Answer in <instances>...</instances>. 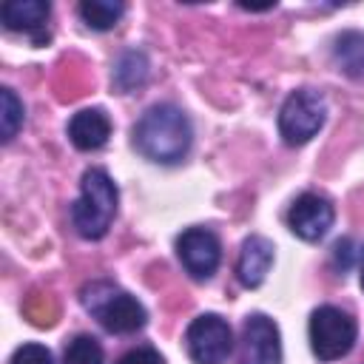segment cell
Instances as JSON below:
<instances>
[{"instance_id": "13", "label": "cell", "mask_w": 364, "mask_h": 364, "mask_svg": "<svg viewBox=\"0 0 364 364\" xmlns=\"http://www.w3.org/2000/svg\"><path fill=\"white\" fill-rule=\"evenodd\" d=\"M333 57L338 71L350 80H364V34L361 31H341L333 46Z\"/></svg>"}, {"instance_id": "4", "label": "cell", "mask_w": 364, "mask_h": 364, "mask_svg": "<svg viewBox=\"0 0 364 364\" xmlns=\"http://www.w3.org/2000/svg\"><path fill=\"white\" fill-rule=\"evenodd\" d=\"M324 117H327L324 97L313 88H299L284 100L279 111V134L284 136L287 145H304L321 131Z\"/></svg>"}, {"instance_id": "12", "label": "cell", "mask_w": 364, "mask_h": 364, "mask_svg": "<svg viewBox=\"0 0 364 364\" xmlns=\"http://www.w3.org/2000/svg\"><path fill=\"white\" fill-rule=\"evenodd\" d=\"M273 264V245L264 236H247L236 262V276L245 287H259Z\"/></svg>"}, {"instance_id": "9", "label": "cell", "mask_w": 364, "mask_h": 364, "mask_svg": "<svg viewBox=\"0 0 364 364\" xmlns=\"http://www.w3.org/2000/svg\"><path fill=\"white\" fill-rule=\"evenodd\" d=\"M239 364H282L279 330L267 316H262V313L247 316L245 333H242Z\"/></svg>"}, {"instance_id": "16", "label": "cell", "mask_w": 364, "mask_h": 364, "mask_svg": "<svg viewBox=\"0 0 364 364\" xmlns=\"http://www.w3.org/2000/svg\"><path fill=\"white\" fill-rule=\"evenodd\" d=\"M23 102L17 100V94L11 88L0 91V125H3V139H14L20 125H23Z\"/></svg>"}, {"instance_id": "3", "label": "cell", "mask_w": 364, "mask_h": 364, "mask_svg": "<svg viewBox=\"0 0 364 364\" xmlns=\"http://www.w3.org/2000/svg\"><path fill=\"white\" fill-rule=\"evenodd\" d=\"M82 307L108 330V333H136L145 327V307L111 282H91L80 290Z\"/></svg>"}, {"instance_id": "20", "label": "cell", "mask_w": 364, "mask_h": 364, "mask_svg": "<svg viewBox=\"0 0 364 364\" xmlns=\"http://www.w3.org/2000/svg\"><path fill=\"white\" fill-rule=\"evenodd\" d=\"M361 287H364V253H361Z\"/></svg>"}, {"instance_id": "17", "label": "cell", "mask_w": 364, "mask_h": 364, "mask_svg": "<svg viewBox=\"0 0 364 364\" xmlns=\"http://www.w3.org/2000/svg\"><path fill=\"white\" fill-rule=\"evenodd\" d=\"M63 364H102V347L94 336H77L68 341Z\"/></svg>"}, {"instance_id": "5", "label": "cell", "mask_w": 364, "mask_h": 364, "mask_svg": "<svg viewBox=\"0 0 364 364\" xmlns=\"http://www.w3.org/2000/svg\"><path fill=\"white\" fill-rule=\"evenodd\" d=\"M355 321L333 304H324L310 316V347L321 361L344 358L355 344Z\"/></svg>"}, {"instance_id": "11", "label": "cell", "mask_w": 364, "mask_h": 364, "mask_svg": "<svg viewBox=\"0 0 364 364\" xmlns=\"http://www.w3.org/2000/svg\"><path fill=\"white\" fill-rule=\"evenodd\" d=\"M68 136L80 151H97L111 136V119L102 108H82L68 122Z\"/></svg>"}, {"instance_id": "2", "label": "cell", "mask_w": 364, "mask_h": 364, "mask_svg": "<svg viewBox=\"0 0 364 364\" xmlns=\"http://www.w3.org/2000/svg\"><path fill=\"white\" fill-rule=\"evenodd\" d=\"M117 185L102 168H91L82 173L80 196L71 205V222L82 239H102L117 216Z\"/></svg>"}, {"instance_id": "15", "label": "cell", "mask_w": 364, "mask_h": 364, "mask_svg": "<svg viewBox=\"0 0 364 364\" xmlns=\"http://www.w3.org/2000/svg\"><path fill=\"white\" fill-rule=\"evenodd\" d=\"M148 77V60L142 51H125L114 68V82L119 91H131L136 85H142Z\"/></svg>"}, {"instance_id": "14", "label": "cell", "mask_w": 364, "mask_h": 364, "mask_svg": "<svg viewBox=\"0 0 364 364\" xmlns=\"http://www.w3.org/2000/svg\"><path fill=\"white\" fill-rule=\"evenodd\" d=\"M125 6L119 0H82L80 3V17L88 28L94 31H108L119 23Z\"/></svg>"}, {"instance_id": "10", "label": "cell", "mask_w": 364, "mask_h": 364, "mask_svg": "<svg viewBox=\"0 0 364 364\" xmlns=\"http://www.w3.org/2000/svg\"><path fill=\"white\" fill-rule=\"evenodd\" d=\"M51 14V6L46 0H9L3 3L0 9V17H3V26L9 31H23L28 34L37 46L48 40V31H46V20Z\"/></svg>"}, {"instance_id": "18", "label": "cell", "mask_w": 364, "mask_h": 364, "mask_svg": "<svg viewBox=\"0 0 364 364\" xmlns=\"http://www.w3.org/2000/svg\"><path fill=\"white\" fill-rule=\"evenodd\" d=\"M9 364H54V361H51V353L43 344H23V347L14 350Z\"/></svg>"}, {"instance_id": "8", "label": "cell", "mask_w": 364, "mask_h": 364, "mask_svg": "<svg viewBox=\"0 0 364 364\" xmlns=\"http://www.w3.org/2000/svg\"><path fill=\"white\" fill-rule=\"evenodd\" d=\"M176 253H179V262L185 264V270L193 279H210L219 267V259H222L219 239L205 228L185 230L176 239Z\"/></svg>"}, {"instance_id": "1", "label": "cell", "mask_w": 364, "mask_h": 364, "mask_svg": "<svg viewBox=\"0 0 364 364\" xmlns=\"http://www.w3.org/2000/svg\"><path fill=\"white\" fill-rule=\"evenodd\" d=\"M193 131L176 105H151L134 125V148L159 165H176L188 156Z\"/></svg>"}, {"instance_id": "7", "label": "cell", "mask_w": 364, "mask_h": 364, "mask_svg": "<svg viewBox=\"0 0 364 364\" xmlns=\"http://www.w3.org/2000/svg\"><path fill=\"white\" fill-rule=\"evenodd\" d=\"M336 210L330 205V199L318 196V193H301L290 210H287V225L290 230L304 239V242H318L327 236V230L333 228Z\"/></svg>"}, {"instance_id": "19", "label": "cell", "mask_w": 364, "mask_h": 364, "mask_svg": "<svg viewBox=\"0 0 364 364\" xmlns=\"http://www.w3.org/2000/svg\"><path fill=\"white\" fill-rule=\"evenodd\" d=\"M117 364H162V355L156 350H151V347H136V350L125 353Z\"/></svg>"}, {"instance_id": "6", "label": "cell", "mask_w": 364, "mask_h": 364, "mask_svg": "<svg viewBox=\"0 0 364 364\" xmlns=\"http://www.w3.org/2000/svg\"><path fill=\"white\" fill-rule=\"evenodd\" d=\"M185 341H188V355L193 358V364H225L233 350L230 324L216 313H205L193 318L185 333Z\"/></svg>"}]
</instances>
